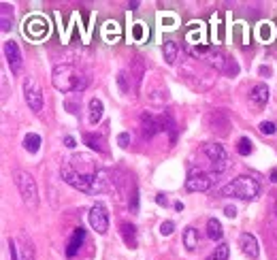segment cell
<instances>
[{"label": "cell", "mask_w": 277, "mask_h": 260, "mask_svg": "<svg viewBox=\"0 0 277 260\" xmlns=\"http://www.w3.org/2000/svg\"><path fill=\"white\" fill-rule=\"evenodd\" d=\"M120 231H122V237H124V243L128 247H137V228L132 226L130 222H122L120 224Z\"/></svg>", "instance_id": "2e32d148"}, {"label": "cell", "mask_w": 277, "mask_h": 260, "mask_svg": "<svg viewBox=\"0 0 277 260\" xmlns=\"http://www.w3.org/2000/svg\"><path fill=\"white\" fill-rule=\"evenodd\" d=\"M86 145H90L92 150H96V152H105V137H100V134H86L84 137Z\"/></svg>", "instance_id": "44dd1931"}, {"label": "cell", "mask_w": 277, "mask_h": 260, "mask_svg": "<svg viewBox=\"0 0 277 260\" xmlns=\"http://www.w3.org/2000/svg\"><path fill=\"white\" fill-rule=\"evenodd\" d=\"M88 222L98 235H105L109 231V211H107V207L102 203L92 205V209L88 213Z\"/></svg>", "instance_id": "52a82bcc"}, {"label": "cell", "mask_w": 277, "mask_h": 260, "mask_svg": "<svg viewBox=\"0 0 277 260\" xmlns=\"http://www.w3.org/2000/svg\"><path fill=\"white\" fill-rule=\"evenodd\" d=\"M213 185V177L209 173H203L199 171H190L188 179H186V190L188 192H207Z\"/></svg>", "instance_id": "ba28073f"}, {"label": "cell", "mask_w": 277, "mask_h": 260, "mask_svg": "<svg viewBox=\"0 0 277 260\" xmlns=\"http://www.w3.org/2000/svg\"><path fill=\"white\" fill-rule=\"evenodd\" d=\"M17 254L19 260H36V252H34V245H32V239H30L26 233H19L17 237Z\"/></svg>", "instance_id": "8fae6325"}, {"label": "cell", "mask_w": 277, "mask_h": 260, "mask_svg": "<svg viewBox=\"0 0 277 260\" xmlns=\"http://www.w3.org/2000/svg\"><path fill=\"white\" fill-rule=\"evenodd\" d=\"M175 24H177V19L171 17V15H167V26H164V28H167V30H173V28H175Z\"/></svg>", "instance_id": "4dcf8cb0"}, {"label": "cell", "mask_w": 277, "mask_h": 260, "mask_svg": "<svg viewBox=\"0 0 277 260\" xmlns=\"http://www.w3.org/2000/svg\"><path fill=\"white\" fill-rule=\"evenodd\" d=\"M260 130H262L264 134H275V132H277V124H275V122H262V124H260Z\"/></svg>", "instance_id": "d4e9b609"}, {"label": "cell", "mask_w": 277, "mask_h": 260, "mask_svg": "<svg viewBox=\"0 0 277 260\" xmlns=\"http://www.w3.org/2000/svg\"><path fill=\"white\" fill-rule=\"evenodd\" d=\"M273 209H275V213H277V196H275V205H273Z\"/></svg>", "instance_id": "8d00e7d4"}, {"label": "cell", "mask_w": 277, "mask_h": 260, "mask_svg": "<svg viewBox=\"0 0 277 260\" xmlns=\"http://www.w3.org/2000/svg\"><path fill=\"white\" fill-rule=\"evenodd\" d=\"M177 51H179L177 41H167V43H164V60H167V64H175Z\"/></svg>", "instance_id": "ffe728a7"}, {"label": "cell", "mask_w": 277, "mask_h": 260, "mask_svg": "<svg viewBox=\"0 0 277 260\" xmlns=\"http://www.w3.org/2000/svg\"><path fill=\"white\" fill-rule=\"evenodd\" d=\"M47 32H49V24H47V19H43V17L34 15V17H30V19H26V22H24V34L28 39L41 41L43 36H47Z\"/></svg>", "instance_id": "9c48e42d"}, {"label": "cell", "mask_w": 277, "mask_h": 260, "mask_svg": "<svg viewBox=\"0 0 277 260\" xmlns=\"http://www.w3.org/2000/svg\"><path fill=\"white\" fill-rule=\"evenodd\" d=\"M205 156L209 158L213 173H222V171L228 169V154H226V150H224L222 143H209V145H205Z\"/></svg>", "instance_id": "5b68a950"}, {"label": "cell", "mask_w": 277, "mask_h": 260, "mask_svg": "<svg viewBox=\"0 0 277 260\" xmlns=\"http://www.w3.org/2000/svg\"><path fill=\"white\" fill-rule=\"evenodd\" d=\"M207 260H215V258H213V256H209V258H207Z\"/></svg>", "instance_id": "74e56055"}, {"label": "cell", "mask_w": 277, "mask_h": 260, "mask_svg": "<svg viewBox=\"0 0 277 260\" xmlns=\"http://www.w3.org/2000/svg\"><path fill=\"white\" fill-rule=\"evenodd\" d=\"M24 98L28 102V107L34 113L43 111V90H41V86L36 83L34 77H28L24 81Z\"/></svg>", "instance_id": "8992f818"}, {"label": "cell", "mask_w": 277, "mask_h": 260, "mask_svg": "<svg viewBox=\"0 0 277 260\" xmlns=\"http://www.w3.org/2000/svg\"><path fill=\"white\" fill-rule=\"evenodd\" d=\"M250 100L258 107L266 105V102H269V88H266L264 83H256V86L250 90Z\"/></svg>", "instance_id": "5bb4252c"}, {"label": "cell", "mask_w": 277, "mask_h": 260, "mask_svg": "<svg viewBox=\"0 0 277 260\" xmlns=\"http://www.w3.org/2000/svg\"><path fill=\"white\" fill-rule=\"evenodd\" d=\"M156 203H158V205H167V203H169V199H167V196H164V194H156Z\"/></svg>", "instance_id": "1f68e13d"}, {"label": "cell", "mask_w": 277, "mask_h": 260, "mask_svg": "<svg viewBox=\"0 0 277 260\" xmlns=\"http://www.w3.org/2000/svg\"><path fill=\"white\" fill-rule=\"evenodd\" d=\"M173 231H175V224H173L171 220L160 224V233H162V235H167V237H169V235H173Z\"/></svg>", "instance_id": "484cf974"}, {"label": "cell", "mask_w": 277, "mask_h": 260, "mask_svg": "<svg viewBox=\"0 0 277 260\" xmlns=\"http://www.w3.org/2000/svg\"><path fill=\"white\" fill-rule=\"evenodd\" d=\"M84 239H86V231H84V228H81V226L75 228L73 235H70V239H68V243H66V256L68 258H75L77 256L81 243H84Z\"/></svg>", "instance_id": "7c38bea8"}, {"label": "cell", "mask_w": 277, "mask_h": 260, "mask_svg": "<svg viewBox=\"0 0 277 260\" xmlns=\"http://www.w3.org/2000/svg\"><path fill=\"white\" fill-rule=\"evenodd\" d=\"M224 213H226L228 217H234V215H237V209H234V207H230V205H228L226 209H224Z\"/></svg>", "instance_id": "d6a6232c"}, {"label": "cell", "mask_w": 277, "mask_h": 260, "mask_svg": "<svg viewBox=\"0 0 277 260\" xmlns=\"http://www.w3.org/2000/svg\"><path fill=\"white\" fill-rule=\"evenodd\" d=\"M9 254H11V260H19V254H17V243H15V241H9Z\"/></svg>", "instance_id": "f546056e"}, {"label": "cell", "mask_w": 277, "mask_h": 260, "mask_svg": "<svg viewBox=\"0 0 277 260\" xmlns=\"http://www.w3.org/2000/svg\"><path fill=\"white\" fill-rule=\"evenodd\" d=\"M239 245L243 249V254H248L250 258H258L260 249H258V241H256V237L250 235V233H243L239 237Z\"/></svg>", "instance_id": "4fadbf2b"}, {"label": "cell", "mask_w": 277, "mask_h": 260, "mask_svg": "<svg viewBox=\"0 0 277 260\" xmlns=\"http://www.w3.org/2000/svg\"><path fill=\"white\" fill-rule=\"evenodd\" d=\"M260 36H262V39H271V36H273L271 24H262V26H260Z\"/></svg>", "instance_id": "83f0119b"}, {"label": "cell", "mask_w": 277, "mask_h": 260, "mask_svg": "<svg viewBox=\"0 0 277 260\" xmlns=\"http://www.w3.org/2000/svg\"><path fill=\"white\" fill-rule=\"evenodd\" d=\"M237 152H239L241 156H250V154H252V141H250L248 137H241V139L237 141Z\"/></svg>", "instance_id": "603a6c76"}, {"label": "cell", "mask_w": 277, "mask_h": 260, "mask_svg": "<svg viewBox=\"0 0 277 260\" xmlns=\"http://www.w3.org/2000/svg\"><path fill=\"white\" fill-rule=\"evenodd\" d=\"M128 143H130V132H122L120 134V137H117V145H120V147H128Z\"/></svg>", "instance_id": "4316f807"}, {"label": "cell", "mask_w": 277, "mask_h": 260, "mask_svg": "<svg viewBox=\"0 0 277 260\" xmlns=\"http://www.w3.org/2000/svg\"><path fill=\"white\" fill-rule=\"evenodd\" d=\"M224 196H232V199H241V201H254L256 196L260 194V183L254 177L248 175H241V177L232 179L230 183H226L222 188Z\"/></svg>", "instance_id": "3957f363"}, {"label": "cell", "mask_w": 277, "mask_h": 260, "mask_svg": "<svg viewBox=\"0 0 277 260\" xmlns=\"http://www.w3.org/2000/svg\"><path fill=\"white\" fill-rule=\"evenodd\" d=\"M51 83L58 92H64V94H73V92H84L88 88V77L81 72L77 66L62 62V64H56L54 72H51Z\"/></svg>", "instance_id": "7a4b0ae2"}, {"label": "cell", "mask_w": 277, "mask_h": 260, "mask_svg": "<svg viewBox=\"0 0 277 260\" xmlns=\"http://www.w3.org/2000/svg\"><path fill=\"white\" fill-rule=\"evenodd\" d=\"M5 58H7V64L13 75H19L24 60H22V51H19V45L15 41H5Z\"/></svg>", "instance_id": "30bf717a"}, {"label": "cell", "mask_w": 277, "mask_h": 260, "mask_svg": "<svg viewBox=\"0 0 277 260\" xmlns=\"http://www.w3.org/2000/svg\"><path fill=\"white\" fill-rule=\"evenodd\" d=\"M62 179L73 185L75 190L86 192V194H100L109 190V177L105 169L92 154H73L62 162Z\"/></svg>", "instance_id": "6da1fadb"}, {"label": "cell", "mask_w": 277, "mask_h": 260, "mask_svg": "<svg viewBox=\"0 0 277 260\" xmlns=\"http://www.w3.org/2000/svg\"><path fill=\"white\" fill-rule=\"evenodd\" d=\"M132 34H135L137 41H141L143 36H145V32H143V24H135V28H132Z\"/></svg>", "instance_id": "f1b7e54d"}, {"label": "cell", "mask_w": 277, "mask_h": 260, "mask_svg": "<svg viewBox=\"0 0 277 260\" xmlns=\"http://www.w3.org/2000/svg\"><path fill=\"white\" fill-rule=\"evenodd\" d=\"M183 245H186V249H190V252H194V249L199 247V231L196 228L188 226L186 233H183Z\"/></svg>", "instance_id": "d6986e66"}, {"label": "cell", "mask_w": 277, "mask_h": 260, "mask_svg": "<svg viewBox=\"0 0 277 260\" xmlns=\"http://www.w3.org/2000/svg\"><path fill=\"white\" fill-rule=\"evenodd\" d=\"M137 7H139V3H137V0H135V3H130V5H128V9H130V11H135Z\"/></svg>", "instance_id": "d590c367"}, {"label": "cell", "mask_w": 277, "mask_h": 260, "mask_svg": "<svg viewBox=\"0 0 277 260\" xmlns=\"http://www.w3.org/2000/svg\"><path fill=\"white\" fill-rule=\"evenodd\" d=\"M102 111H105V107H102V100L100 98H92L90 100V118H88L92 126L102 120Z\"/></svg>", "instance_id": "e0dca14e"}, {"label": "cell", "mask_w": 277, "mask_h": 260, "mask_svg": "<svg viewBox=\"0 0 277 260\" xmlns=\"http://www.w3.org/2000/svg\"><path fill=\"white\" fill-rule=\"evenodd\" d=\"M24 147L30 154H36L41 150V137H38V134H34V132H28L26 139H24Z\"/></svg>", "instance_id": "7402d4cb"}, {"label": "cell", "mask_w": 277, "mask_h": 260, "mask_svg": "<svg viewBox=\"0 0 277 260\" xmlns=\"http://www.w3.org/2000/svg\"><path fill=\"white\" fill-rule=\"evenodd\" d=\"M271 181H275V183H277V169H273V171H271Z\"/></svg>", "instance_id": "e575fe53"}, {"label": "cell", "mask_w": 277, "mask_h": 260, "mask_svg": "<svg viewBox=\"0 0 277 260\" xmlns=\"http://www.w3.org/2000/svg\"><path fill=\"white\" fill-rule=\"evenodd\" d=\"M13 181L17 185L19 194L26 205L30 207H36L38 205V190H36V183L32 179V175L26 173V171H13Z\"/></svg>", "instance_id": "277c9868"}, {"label": "cell", "mask_w": 277, "mask_h": 260, "mask_svg": "<svg viewBox=\"0 0 277 260\" xmlns=\"http://www.w3.org/2000/svg\"><path fill=\"white\" fill-rule=\"evenodd\" d=\"M207 237L213 239V241H220V239L224 237L220 220H215V217H209V220H207Z\"/></svg>", "instance_id": "ac0fdd59"}, {"label": "cell", "mask_w": 277, "mask_h": 260, "mask_svg": "<svg viewBox=\"0 0 277 260\" xmlns=\"http://www.w3.org/2000/svg\"><path fill=\"white\" fill-rule=\"evenodd\" d=\"M228 252H230L228 245H226V243H220L218 247L213 249V254H211V256H213L215 260H228Z\"/></svg>", "instance_id": "cb8c5ba5"}, {"label": "cell", "mask_w": 277, "mask_h": 260, "mask_svg": "<svg viewBox=\"0 0 277 260\" xmlns=\"http://www.w3.org/2000/svg\"><path fill=\"white\" fill-rule=\"evenodd\" d=\"M13 28V7L9 3L0 5V30L3 32H9Z\"/></svg>", "instance_id": "9a60e30c"}, {"label": "cell", "mask_w": 277, "mask_h": 260, "mask_svg": "<svg viewBox=\"0 0 277 260\" xmlns=\"http://www.w3.org/2000/svg\"><path fill=\"white\" fill-rule=\"evenodd\" d=\"M64 143H66V147H70V150L75 147V139H73V137H66V139H64Z\"/></svg>", "instance_id": "836d02e7"}]
</instances>
